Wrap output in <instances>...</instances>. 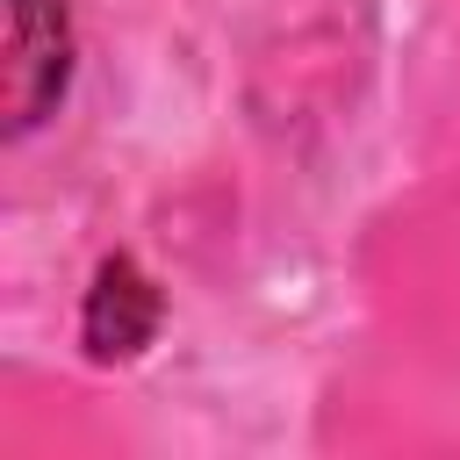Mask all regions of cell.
<instances>
[{
	"mask_svg": "<svg viewBox=\"0 0 460 460\" xmlns=\"http://www.w3.org/2000/svg\"><path fill=\"white\" fill-rule=\"evenodd\" d=\"M79 331H86V352L93 359H129V352L151 345V331H158V288L144 280L137 259H108L93 273Z\"/></svg>",
	"mask_w": 460,
	"mask_h": 460,
	"instance_id": "7a4b0ae2",
	"label": "cell"
},
{
	"mask_svg": "<svg viewBox=\"0 0 460 460\" xmlns=\"http://www.w3.org/2000/svg\"><path fill=\"white\" fill-rule=\"evenodd\" d=\"M72 79V29L58 0H7V65H0V115L7 137L36 129Z\"/></svg>",
	"mask_w": 460,
	"mask_h": 460,
	"instance_id": "6da1fadb",
	"label": "cell"
}]
</instances>
